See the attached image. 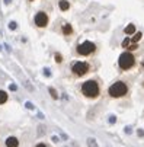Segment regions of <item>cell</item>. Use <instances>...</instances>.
<instances>
[{
	"mask_svg": "<svg viewBox=\"0 0 144 147\" xmlns=\"http://www.w3.org/2000/svg\"><path fill=\"white\" fill-rule=\"evenodd\" d=\"M6 147H19V140L16 137H9L6 140Z\"/></svg>",
	"mask_w": 144,
	"mask_h": 147,
	"instance_id": "7",
	"label": "cell"
},
{
	"mask_svg": "<svg viewBox=\"0 0 144 147\" xmlns=\"http://www.w3.org/2000/svg\"><path fill=\"white\" fill-rule=\"evenodd\" d=\"M131 93V82L130 79H118L108 89V96L111 99H124Z\"/></svg>",
	"mask_w": 144,
	"mask_h": 147,
	"instance_id": "1",
	"label": "cell"
},
{
	"mask_svg": "<svg viewBox=\"0 0 144 147\" xmlns=\"http://www.w3.org/2000/svg\"><path fill=\"white\" fill-rule=\"evenodd\" d=\"M35 24H36V26H39V28H45V26L48 25V16H47V13L38 12V13L35 15Z\"/></svg>",
	"mask_w": 144,
	"mask_h": 147,
	"instance_id": "6",
	"label": "cell"
},
{
	"mask_svg": "<svg viewBox=\"0 0 144 147\" xmlns=\"http://www.w3.org/2000/svg\"><path fill=\"white\" fill-rule=\"evenodd\" d=\"M6 100H7V93H6V92H3V90H0V105L5 103Z\"/></svg>",
	"mask_w": 144,
	"mask_h": 147,
	"instance_id": "12",
	"label": "cell"
},
{
	"mask_svg": "<svg viewBox=\"0 0 144 147\" xmlns=\"http://www.w3.org/2000/svg\"><path fill=\"white\" fill-rule=\"evenodd\" d=\"M76 51L81 57H89V55H92L96 51V45L92 42V41H85V42H81V44L77 45Z\"/></svg>",
	"mask_w": 144,
	"mask_h": 147,
	"instance_id": "5",
	"label": "cell"
},
{
	"mask_svg": "<svg viewBox=\"0 0 144 147\" xmlns=\"http://www.w3.org/2000/svg\"><path fill=\"white\" fill-rule=\"evenodd\" d=\"M118 66L121 71H130L137 66V57L134 55V53H130V51L122 53L118 58Z\"/></svg>",
	"mask_w": 144,
	"mask_h": 147,
	"instance_id": "3",
	"label": "cell"
},
{
	"mask_svg": "<svg viewBox=\"0 0 144 147\" xmlns=\"http://www.w3.org/2000/svg\"><path fill=\"white\" fill-rule=\"evenodd\" d=\"M71 71L77 77H83L90 71V64L87 61H76L71 64Z\"/></svg>",
	"mask_w": 144,
	"mask_h": 147,
	"instance_id": "4",
	"label": "cell"
},
{
	"mask_svg": "<svg viewBox=\"0 0 144 147\" xmlns=\"http://www.w3.org/2000/svg\"><path fill=\"white\" fill-rule=\"evenodd\" d=\"M130 44H131V38H125L124 41H122V47H124V48H128Z\"/></svg>",
	"mask_w": 144,
	"mask_h": 147,
	"instance_id": "14",
	"label": "cell"
},
{
	"mask_svg": "<svg viewBox=\"0 0 144 147\" xmlns=\"http://www.w3.org/2000/svg\"><path fill=\"white\" fill-rule=\"evenodd\" d=\"M71 32H73L71 26H70L69 24H64V26H63V34H64V35H70Z\"/></svg>",
	"mask_w": 144,
	"mask_h": 147,
	"instance_id": "11",
	"label": "cell"
},
{
	"mask_svg": "<svg viewBox=\"0 0 144 147\" xmlns=\"http://www.w3.org/2000/svg\"><path fill=\"white\" fill-rule=\"evenodd\" d=\"M58 7L63 10V12H66V10L70 9V3L67 2V0H60V2H58Z\"/></svg>",
	"mask_w": 144,
	"mask_h": 147,
	"instance_id": "8",
	"label": "cell"
},
{
	"mask_svg": "<svg viewBox=\"0 0 144 147\" xmlns=\"http://www.w3.org/2000/svg\"><path fill=\"white\" fill-rule=\"evenodd\" d=\"M80 90H81V93H83L85 98H87V99H96L102 93V82L100 80H96V79L86 80L83 85H81Z\"/></svg>",
	"mask_w": 144,
	"mask_h": 147,
	"instance_id": "2",
	"label": "cell"
},
{
	"mask_svg": "<svg viewBox=\"0 0 144 147\" xmlns=\"http://www.w3.org/2000/svg\"><path fill=\"white\" fill-rule=\"evenodd\" d=\"M31 2H32V0H31Z\"/></svg>",
	"mask_w": 144,
	"mask_h": 147,
	"instance_id": "18",
	"label": "cell"
},
{
	"mask_svg": "<svg viewBox=\"0 0 144 147\" xmlns=\"http://www.w3.org/2000/svg\"><path fill=\"white\" fill-rule=\"evenodd\" d=\"M55 61L57 63H61V55L60 54H55Z\"/></svg>",
	"mask_w": 144,
	"mask_h": 147,
	"instance_id": "15",
	"label": "cell"
},
{
	"mask_svg": "<svg viewBox=\"0 0 144 147\" xmlns=\"http://www.w3.org/2000/svg\"><path fill=\"white\" fill-rule=\"evenodd\" d=\"M36 147H48V146H45V144L41 143V144H36Z\"/></svg>",
	"mask_w": 144,
	"mask_h": 147,
	"instance_id": "16",
	"label": "cell"
},
{
	"mask_svg": "<svg viewBox=\"0 0 144 147\" xmlns=\"http://www.w3.org/2000/svg\"><path fill=\"white\" fill-rule=\"evenodd\" d=\"M10 28H12V29H15V28H16V25H15V22H12V24H10Z\"/></svg>",
	"mask_w": 144,
	"mask_h": 147,
	"instance_id": "17",
	"label": "cell"
},
{
	"mask_svg": "<svg viewBox=\"0 0 144 147\" xmlns=\"http://www.w3.org/2000/svg\"><path fill=\"white\" fill-rule=\"evenodd\" d=\"M138 50V44H135V42H131L130 45H128V51L130 53H133V51H137Z\"/></svg>",
	"mask_w": 144,
	"mask_h": 147,
	"instance_id": "13",
	"label": "cell"
},
{
	"mask_svg": "<svg viewBox=\"0 0 144 147\" xmlns=\"http://www.w3.org/2000/svg\"><path fill=\"white\" fill-rule=\"evenodd\" d=\"M124 32H125L127 35H134V34H135L137 31H135V26H134L133 24H130V25H127V26H125Z\"/></svg>",
	"mask_w": 144,
	"mask_h": 147,
	"instance_id": "9",
	"label": "cell"
},
{
	"mask_svg": "<svg viewBox=\"0 0 144 147\" xmlns=\"http://www.w3.org/2000/svg\"><path fill=\"white\" fill-rule=\"evenodd\" d=\"M141 38H143V34H141V32H135V34L133 35V38H131V42H135V44H137Z\"/></svg>",
	"mask_w": 144,
	"mask_h": 147,
	"instance_id": "10",
	"label": "cell"
}]
</instances>
